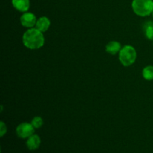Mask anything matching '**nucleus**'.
<instances>
[{
	"label": "nucleus",
	"instance_id": "obj_1",
	"mask_svg": "<svg viewBox=\"0 0 153 153\" xmlns=\"http://www.w3.org/2000/svg\"><path fill=\"white\" fill-rule=\"evenodd\" d=\"M24 46L27 49L35 50L43 47L45 44V37L43 33L34 28H28L22 37Z\"/></svg>",
	"mask_w": 153,
	"mask_h": 153
},
{
	"label": "nucleus",
	"instance_id": "obj_2",
	"mask_svg": "<svg viewBox=\"0 0 153 153\" xmlns=\"http://www.w3.org/2000/svg\"><path fill=\"white\" fill-rule=\"evenodd\" d=\"M131 8L137 16L140 17L152 15L153 11V0H133Z\"/></svg>",
	"mask_w": 153,
	"mask_h": 153
},
{
	"label": "nucleus",
	"instance_id": "obj_3",
	"mask_svg": "<svg viewBox=\"0 0 153 153\" xmlns=\"http://www.w3.org/2000/svg\"><path fill=\"white\" fill-rule=\"evenodd\" d=\"M119 61L124 67H130L135 63L137 59V51L131 45L123 46L119 53Z\"/></svg>",
	"mask_w": 153,
	"mask_h": 153
},
{
	"label": "nucleus",
	"instance_id": "obj_4",
	"mask_svg": "<svg viewBox=\"0 0 153 153\" xmlns=\"http://www.w3.org/2000/svg\"><path fill=\"white\" fill-rule=\"evenodd\" d=\"M35 128L31 123H21L16 126V134L18 137L22 139H27L34 134Z\"/></svg>",
	"mask_w": 153,
	"mask_h": 153
},
{
	"label": "nucleus",
	"instance_id": "obj_5",
	"mask_svg": "<svg viewBox=\"0 0 153 153\" xmlns=\"http://www.w3.org/2000/svg\"><path fill=\"white\" fill-rule=\"evenodd\" d=\"M37 18L34 13L31 12H25L22 13L20 16V23L23 27L27 28H34L37 23Z\"/></svg>",
	"mask_w": 153,
	"mask_h": 153
},
{
	"label": "nucleus",
	"instance_id": "obj_6",
	"mask_svg": "<svg viewBox=\"0 0 153 153\" xmlns=\"http://www.w3.org/2000/svg\"><path fill=\"white\" fill-rule=\"evenodd\" d=\"M41 144V139L38 134H34L30 136L26 140V146L30 151H34L38 149Z\"/></svg>",
	"mask_w": 153,
	"mask_h": 153
},
{
	"label": "nucleus",
	"instance_id": "obj_7",
	"mask_svg": "<svg viewBox=\"0 0 153 153\" xmlns=\"http://www.w3.org/2000/svg\"><path fill=\"white\" fill-rule=\"evenodd\" d=\"M13 7L22 13L28 11L30 8V0H11Z\"/></svg>",
	"mask_w": 153,
	"mask_h": 153
},
{
	"label": "nucleus",
	"instance_id": "obj_8",
	"mask_svg": "<svg viewBox=\"0 0 153 153\" xmlns=\"http://www.w3.org/2000/svg\"><path fill=\"white\" fill-rule=\"evenodd\" d=\"M51 25V21L47 16H40L37 19V23H36L35 28L40 31L41 32L44 33L49 28Z\"/></svg>",
	"mask_w": 153,
	"mask_h": 153
},
{
	"label": "nucleus",
	"instance_id": "obj_9",
	"mask_svg": "<svg viewBox=\"0 0 153 153\" xmlns=\"http://www.w3.org/2000/svg\"><path fill=\"white\" fill-rule=\"evenodd\" d=\"M123 46H121V43L117 40H111L108 42L105 46V51L107 53L110 55H115L119 53L120 49H122Z\"/></svg>",
	"mask_w": 153,
	"mask_h": 153
},
{
	"label": "nucleus",
	"instance_id": "obj_10",
	"mask_svg": "<svg viewBox=\"0 0 153 153\" xmlns=\"http://www.w3.org/2000/svg\"><path fill=\"white\" fill-rule=\"evenodd\" d=\"M143 31L146 38L153 41V22L149 21L143 25Z\"/></svg>",
	"mask_w": 153,
	"mask_h": 153
},
{
	"label": "nucleus",
	"instance_id": "obj_11",
	"mask_svg": "<svg viewBox=\"0 0 153 153\" xmlns=\"http://www.w3.org/2000/svg\"><path fill=\"white\" fill-rule=\"evenodd\" d=\"M142 76L146 81L153 80V66L148 65L142 70Z\"/></svg>",
	"mask_w": 153,
	"mask_h": 153
},
{
	"label": "nucleus",
	"instance_id": "obj_12",
	"mask_svg": "<svg viewBox=\"0 0 153 153\" xmlns=\"http://www.w3.org/2000/svg\"><path fill=\"white\" fill-rule=\"evenodd\" d=\"M31 123L32 124V126L35 129H38V128H41L42 126L43 125V120L41 117L36 116L33 118Z\"/></svg>",
	"mask_w": 153,
	"mask_h": 153
},
{
	"label": "nucleus",
	"instance_id": "obj_13",
	"mask_svg": "<svg viewBox=\"0 0 153 153\" xmlns=\"http://www.w3.org/2000/svg\"><path fill=\"white\" fill-rule=\"evenodd\" d=\"M7 133V126L3 121L0 122V136L1 137Z\"/></svg>",
	"mask_w": 153,
	"mask_h": 153
},
{
	"label": "nucleus",
	"instance_id": "obj_14",
	"mask_svg": "<svg viewBox=\"0 0 153 153\" xmlns=\"http://www.w3.org/2000/svg\"><path fill=\"white\" fill-rule=\"evenodd\" d=\"M152 18H153V11H152Z\"/></svg>",
	"mask_w": 153,
	"mask_h": 153
}]
</instances>
